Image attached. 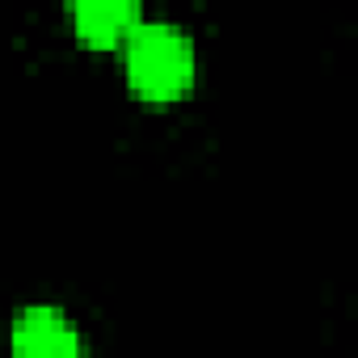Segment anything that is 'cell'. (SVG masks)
Here are the masks:
<instances>
[{"mask_svg": "<svg viewBox=\"0 0 358 358\" xmlns=\"http://www.w3.org/2000/svg\"><path fill=\"white\" fill-rule=\"evenodd\" d=\"M139 0H68L72 30L85 47H114L127 43L131 30L143 22Z\"/></svg>", "mask_w": 358, "mask_h": 358, "instance_id": "3", "label": "cell"}, {"mask_svg": "<svg viewBox=\"0 0 358 358\" xmlns=\"http://www.w3.org/2000/svg\"><path fill=\"white\" fill-rule=\"evenodd\" d=\"M127 80L143 101H177L194 85V43L173 22H139L122 43Z\"/></svg>", "mask_w": 358, "mask_h": 358, "instance_id": "1", "label": "cell"}, {"mask_svg": "<svg viewBox=\"0 0 358 358\" xmlns=\"http://www.w3.org/2000/svg\"><path fill=\"white\" fill-rule=\"evenodd\" d=\"M13 350L22 358H76L85 341L80 329L68 320V312L51 303H34L13 320Z\"/></svg>", "mask_w": 358, "mask_h": 358, "instance_id": "2", "label": "cell"}]
</instances>
